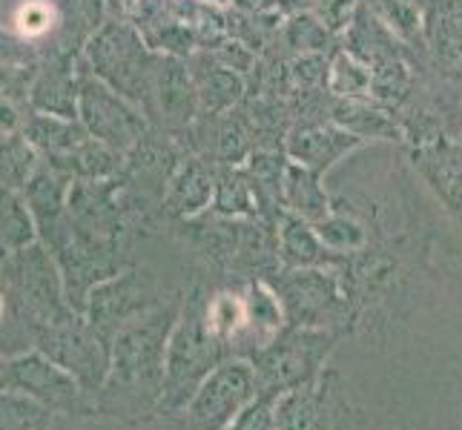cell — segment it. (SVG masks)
<instances>
[{
    "label": "cell",
    "mask_w": 462,
    "mask_h": 430,
    "mask_svg": "<svg viewBox=\"0 0 462 430\" xmlns=\"http://www.w3.org/2000/svg\"><path fill=\"white\" fill-rule=\"evenodd\" d=\"M52 21H55L52 6L41 4V0H32V4H26L18 12V29H21V35H26V38L43 35V32L52 26Z\"/></svg>",
    "instance_id": "6da1fadb"
}]
</instances>
